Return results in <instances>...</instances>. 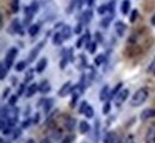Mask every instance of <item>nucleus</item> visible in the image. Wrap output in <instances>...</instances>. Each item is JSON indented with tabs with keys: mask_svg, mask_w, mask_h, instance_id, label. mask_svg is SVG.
I'll return each instance as SVG.
<instances>
[{
	"mask_svg": "<svg viewBox=\"0 0 155 143\" xmlns=\"http://www.w3.org/2000/svg\"><path fill=\"white\" fill-rule=\"evenodd\" d=\"M148 94H149V93H148V90H147V88H144V87L138 88V90L133 94V97H131V99H130V105H131L133 107L141 106V105L147 100Z\"/></svg>",
	"mask_w": 155,
	"mask_h": 143,
	"instance_id": "obj_1",
	"label": "nucleus"
},
{
	"mask_svg": "<svg viewBox=\"0 0 155 143\" xmlns=\"http://www.w3.org/2000/svg\"><path fill=\"white\" fill-rule=\"evenodd\" d=\"M18 55V49L16 47H12L9 49V51L6 52V56H5V60H4V63L5 66L10 69L12 66H13V62H14V59Z\"/></svg>",
	"mask_w": 155,
	"mask_h": 143,
	"instance_id": "obj_2",
	"label": "nucleus"
},
{
	"mask_svg": "<svg viewBox=\"0 0 155 143\" xmlns=\"http://www.w3.org/2000/svg\"><path fill=\"white\" fill-rule=\"evenodd\" d=\"M45 43H47V40L44 38L43 41H41L40 43H37V44H36V47L30 51V54H29V56H27V62H30V63H31V62H34V61H35V59L38 56V54L42 51L43 47L45 45Z\"/></svg>",
	"mask_w": 155,
	"mask_h": 143,
	"instance_id": "obj_3",
	"label": "nucleus"
},
{
	"mask_svg": "<svg viewBox=\"0 0 155 143\" xmlns=\"http://www.w3.org/2000/svg\"><path fill=\"white\" fill-rule=\"evenodd\" d=\"M128 97H129V90H127V88H125V90H120V92H119V93L116 96V98L113 99V100H115V105L119 107L124 101L128 99Z\"/></svg>",
	"mask_w": 155,
	"mask_h": 143,
	"instance_id": "obj_4",
	"label": "nucleus"
},
{
	"mask_svg": "<svg viewBox=\"0 0 155 143\" xmlns=\"http://www.w3.org/2000/svg\"><path fill=\"white\" fill-rule=\"evenodd\" d=\"M73 90H74V87H73L72 82H71V81H67V82H65L63 85H62L61 90L58 91V96H60V97H66V96H68L69 93H72Z\"/></svg>",
	"mask_w": 155,
	"mask_h": 143,
	"instance_id": "obj_5",
	"label": "nucleus"
},
{
	"mask_svg": "<svg viewBox=\"0 0 155 143\" xmlns=\"http://www.w3.org/2000/svg\"><path fill=\"white\" fill-rule=\"evenodd\" d=\"M146 143H155V124L150 125L147 130L146 137H144Z\"/></svg>",
	"mask_w": 155,
	"mask_h": 143,
	"instance_id": "obj_6",
	"label": "nucleus"
},
{
	"mask_svg": "<svg viewBox=\"0 0 155 143\" xmlns=\"http://www.w3.org/2000/svg\"><path fill=\"white\" fill-rule=\"evenodd\" d=\"M150 118H155V109L154 107L146 109L141 112V119L142 121H148Z\"/></svg>",
	"mask_w": 155,
	"mask_h": 143,
	"instance_id": "obj_7",
	"label": "nucleus"
},
{
	"mask_svg": "<svg viewBox=\"0 0 155 143\" xmlns=\"http://www.w3.org/2000/svg\"><path fill=\"white\" fill-rule=\"evenodd\" d=\"M10 32L11 34H23V30H22V25H20V23H19V20L18 19H14L12 23H11V25H10Z\"/></svg>",
	"mask_w": 155,
	"mask_h": 143,
	"instance_id": "obj_8",
	"label": "nucleus"
},
{
	"mask_svg": "<svg viewBox=\"0 0 155 143\" xmlns=\"http://www.w3.org/2000/svg\"><path fill=\"white\" fill-rule=\"evenodd\" d=\"M50 90H51V87H50V83H49L48 80H42L41 83L38 85V91H40L42 94H47V93H49Z\"/></svg>",
	"mask_w": 155,
	"mask_h": 143,
	"instance_id": "obj_9",
	"label": "nucleus"
},
{
	"mask_svg": "<svg viewBox=\"0 0 155 143\" xmlns=\"http://www.w3.org/2000/svg\"><path fill=\"white\" fill-rule=\"evenodd\" d=\"M38 91V83H31L30 86H27V88H26V92H25V96L27 98H31V97H34L36 94V92Z\"/></svg>",
	"mask_w": 155,
	"mask_h": 143,
	"instance_id": "obj_10",
	"label": "nucleus"
},
{
	"mask_svg": "<svg viewBox=\"0 0 155 143\" xmlns=\"http://www.w3.org/2000/svg\"><path fill=\"white\" fill-rule=\"evenodd\" d=\"M115 27H116V32H117L118 36H124V34H125V31H127V25L125 24L119 20V22H116Z\"/></svg>",
	"mask_w": 155,
	"mask_h": 143,
	"instance_id": "obj_11",
	"label": "nucleus"
},
{
	"mask_svg": "<svg viewBox=\"0 0 155 143\" xmlns=\"http://www.w3.org/2000/svg\"><path fill=\"white\" fill-rule=\"evenodd\" d=\"M47 66H48V59L47 57H42L36 65V72L37 73H43L44 69L47 68Z\"/></svg>",
	"mask_w": 155,
	"mask_h": 143,
	"instance_id": "obj_12",
	"label": "nucleus"
},
{
	"mask_svg": "<svg viewBox=\"0 0 155 143\" xmlns=\"http://www.w3.org/2000/svg\"><path fill=\"white\" fill-rule=\"evenodd\" d=\"M60 32H61L62 37H63V40H69L72 36V27L69 25H63Z\"/></svg>",
	"mask_w": 155,
	"mask_h": 143,
	"instance_id": "obj_13",
	"label": "nucleus"
},
{
	"mask_svg": "<svg viewBox=\"0 0 155 143\" xmlns=\"http://www.w3.org/2000/svg\"><path fill=\"white\" fill-rule=\"evenodd\" d=\"M109 96H110V88H109L107 85H104V87L99 92V100L104 101V100L109 99Z\"/></svg>",
	"mask_w": 155,
	"mask_h": 143,
	"instance_id": "obj_14",
	"label": "nucleus"
},
{
	"mask_svg": "<svg viewBox=\"0 0 155 143\" xmlns=\"http://www.w3.org/2000/svg\"><path fill=\"white\" fill-rule=\"evenodd\" d=\"M104 143H116L117 142V138H116V134L113 131H109L105 134L104 136Z\"/></svg>",
	"mask_w": 155,
	"mask_h": 143,
	"instance_id": "obj_15",
	"label": "nucleus"
},
{
	"mask_svg": "<svg viewBox=\"0 0 155 143\" xmlns=\"http://www.w3.org/2000/svg\"><path fill=\"white\" fill-rule=\"evenodd\" d=\"M130 7H131L130 0H123L122 5H120V11H122V13H123V14H128L129 11H130Z\"/></svg>",
	"mask_w": 155,
	"mask_h": 143,
	"instance_id": "obj_16",
	"label": "nucleus"
},
{
	"mask_svg": "<svg viewBox=\"0 0 155 143\" xmlns=\"http://www.w3.org/2000/svg\"><path fill=\"white\" fill-rule=\"evenodd\" d=\"M122 86H123V83L122 82H118L115 87H113V90L110 92V96H109V99H115L116 98V96L120 92V88H122Z\"/></svg>",
	"mask_w": 155,
	"mask_h": 143,
	"instance_id": "obj_17",
	"label": "nucleus"
},
{
	"mask_svg": "<svg viewBox=\"0 0 155 143\" xmlns=\"http://www.w3.org/2000/svg\"><path fill=\"white\" fill-rule=\"evenodd\" d=\"M89 129H91V126H89V124H88L86 121H81V122H80V124H79V130H80V132H81L82 135L87 134V132L89 131Z\"/></svg>",
	"mask_w": 155,
	"mask_h": 143,
	"instance_id": "obj_18",
	"label": "nucleus"
},
{
	"mask_svg": "<svg viewBox=\"0 0 155 143\" xmlns=\"http://www.w3.org/2000/svg\"><path fill=\"white\" fill-rule=\"evenodd\" d=\"M92 17H93L92 10H86V11L84 12V14H82V23H84V24H88V23L91 22Z\"/></svg>",
	"mask_w": 155,
	"mask_h": 143,
	"instance_id": "obj_19",
	"label": "nucleus"
},
{
	"mask_svg": "<svg viewBox=\"0 0 155 143\" xmlns=\"http://www.w3.org/2000/svg\"><path fill=\"white\" fill-rule=\"evenodd\" d=\"M29 35L31 36V37H35L37 34H38V31H40V25L38 24H32V25H30V27H29Z\"/></svg>",
	"mask_w": 155,
	"mask_h": 143,
	"instance_id": "obj_20",
	"label": "nucleus"
},
{
	"mask_svg": "<svg viewBox=\"0 0 155 143\" xmlns=\"http://www.w3.org/2000/svg\"><path fill=\"white\" fill-rule=\"evenodd\" d=\"M62 42H63V37H62L61 32L54 34V36H53V43H54L55 45H61Z\"/></svg>",
	"mask_w": 155,
	"mask_h": 143,
	"instance_id": "obj_21",
	"label": "nucleus"
},
{
	"mask_svg": "<svg viewBox=\"0 0 155 143\" xmlns=\"http://www.w3.org/2000/svg\"><path fill=\"white\" fill-rule=\"evenodd\" d=\"M75 118H73V117H68L67 119H66V128H67V130H69V131H72V130H74V128H75Z\"/></svg>",
	"mask_w": 155,
	"mask_h": 143,
	"instance_id": "obj_22",
	"label": "nucleus"
},
{
	"mask_svg": "<svg viewBox=\"0 0 155 143\" xmlns=\"http://www.w3.org/2000/svg\"><path fill=\"white\" fill-rule=\"evenodd\" d=\"M26 66H27V62H26V61H19L18 63H16L14 69H16V72H23V70L26 68Z\"/></svg>",
	"mask_w": 155,
	"mask_h": 143,
	"instance_id": "obj_23",
	"label": "nucleus"
},
{
	"mask_svg": "<svg viewBox=\"0 0 155 143\" xmlns=\"http://www.w3.org/2000/svg\"><path fill=\"white\" fill-rule=\"evenodd\" d=\"M104 61H105V56L103 54H99L94 57V65L96 66H102L104 63Z\"/></svg>",
	"mask_w": 155,
	"mask_h": 143,
	"instance_id": "obj_24",
	"label": "nucleus"
},
{
	"mask_svg": "<svg viewBox=\"0 0 155 143\" xmlns=\"http://www.w3.org/2000/svg\"><path fill=\"white\" fill-rule=\"evenodd\" d=\"M86 47H87V50L89 54H94L97 50V43L96 42H89L86 44Z\"/></svg>",
	"mask_w": 155,
	"mask_h": 143,
	"instance_id": "obj_25",
	"label": "nucleus"
},
{
	"mask_svg": "<svg viewBox=\"0 0 155 143\" xmlns=\"http://www.w3.org/2000/svg\"><path fill=\"white\" fill-rule=\"evenodd\" d=\"M7 70H9V68L5 66V63H1V67H0V79L1 80H5V78L7 75Z\"/></svg>",
	"mask_w": 155,
	"mask_h": 143,
	"instance_id": "obj_26",
	"label": "nucleus"
},
{
	"mask_svg": "<svg viewBox=\"0 0 155 143\" xmlns=\"http://www.w3.org/2000/svg\"><path fill=\"white\" fill-rule=\"evenodd\" d=\"M54 105V100L53 99H44V112H49L50 109Z\"/></svg>",
	"mask_w": 155,
	"mask_h": 143,
	"instance_id": "obj_27",
	"label": "nucleus"
},
{
	"mask_svg": "<svg viewBox=\"0 0 155 143\" xmlns=\"http://www.w3.org/2000/svg\"><path fill=\"white\" fill-rule=\"evenodd\" d=\"M11 11L13 13H17L19 11V0H12V3H11Z\"/></svg>",
	"mask_w": 155,
	"mask_h": 143,
	"instance_id": "obj_28",
	"label": "nucleus"
},
{
	"mask_svg": "<svg viewBox=\"0 0 155 143\" xmlns=\"http://www.w3.org/2000/svg\"><path fill=\"white\" fill-rule=\"evenodd\" d=\"M84 114L86 116V118H92L93 116H94V110H93V107L91 105H88V107L86 109V111H85Z\"/></svg>",
	"mask_w": 155,
	"mask_h": 143,
	"instance_id": "obj_29",
	"label": "nucleus"
},
{
	"mask_svg": "<svg viewBox=\"0 0 155 143\" xmlns=\"http://www.w3.org/2000/svg\"><path fill=\"white\" fill-rule=\"evenodd\" d=\"M32 79H34V70H32V69H30V70H27V72H26V74H25L24 82H25V83H27V82H30Z\"/></svg>",
	"mask_w": 155,
	"mask_h": 143,
	"instance_id": "obj_30",
	"label": "nucleus"
},
{
	"mask_svg": "<svg viewBox=\"0 0 155 143\" xmlns=\"http://www.w3.org/2000/svg\"><path fill=\"white\" fill-rule=\"evenodd\" d=\"M18 94H12L11 97H10V99H9V105L10 106H14L16 104H17V101H18Z\"/></svg>",
	"mask_w": 155,
	"mask_h": 143,
	"instance_id": "obj_31",
	"label": "nucleus"
},
{
	"mask_svg": "<svg viewBox=\"0 0 155 143\" xmlns=\"http://www.w3.org/2000/svg\"><path fill=\"white\" fill-rule=\"evenodd\" d=\"M94 132H96V134H94V136H96V139H94V141L98 142V139H99V134H100V132H99V121H98V119H97L96 123H94Z\"/></svg>",
	"mask_w": 155,
	"mask_h": 143,
	"instance_id": "obj_32",
	"label": "nucleus"
},
{
	"mask_svg": "<svg viewBox=\"0 0 155 143\" xmlns=\"http://www.w3.org/2000/svg\"><path fill=\"white\" fill-rule=\"evenodd\" d=\"M147 72H148V73H155V56L153 57L151 62L149 63V66H148V68H147Z\"/></svg>",
	"mask_w": 155,
	"mask_h": 143,
	"instance_id": "obj_33",
	"label": "nucleus"
},
{
	"mask_svg": "<svg viewBox=\"0 0 155 143\" xmlns=\"http://www.w3.org/2000/svg\"><path fill=\"white\" fill-rule=\"evenodd\" d=\"M87 107H88V103L86 100H82L81 104H80V107H79V112L80 113H85V111H86Z\"/></svg>",
	"mask_w": 155,
	"mask_h": 143,
	"instance_id": "obj_34",
	"label": "nucleus"
},
{
	"mask_svg": "<svg viewBox=\"0 0 155 143\" xmlns=\"http://www.w3.org/2000/svg\"><path fill=\"white\" fill-rule=\"evenodd\" d=\"M111 111V103L107 100L105 104H104V107H103V113L104 114H109V112Z\"/></svg>",
	"mask_w": 155,
	"mask_h": 143,
	"instance_id": "obj_35",
	"label": "nucleus"
},
{
	"mask_svg": "<svg viewBox=\"0 0 155 143\" xmlns=\"http://www.w3.org/2000/svg\"><path fill=\"white\" fill-rule=\"evenodd\" d=\"M85 41H87V40H86V36H80L79 40H78V42H76V48L80 49V48L82 47V44L85 43Z\"/></svg>",
	"mask_w": 155,
	"mask_h": 143,
	"instance_id": "obj_36",
	"label": "nucleus"
},
{
	"mask_svg": "<svg viewBox=\"0 0 155 143\" xmlns=\"http://www.w3.org/2000/svg\"><path fill=\"white\" fill-rule=\"evenodd\" d=\"M137 17H138V11H137V10H133V12H131V14H130V22L134 23V22L137 19Z\"/></svg>",
	"mask_w": 155,
	"mask_h": 143,
	"instance_id": "obj_37",
	"label": "nucleus"
},
{
	"mask_svg": "<svg viewBox=\"0 0 155 143\" xmlns=\"http://www.w3.org/2000/svg\"><path fill=\"white\" fill-rule=\"evenodd\" d=\"M20 135H22V129L17 128L13 130V139H18L20 137Z\"/></svg>",
	"mask_w": 155,
	"mask_h": 143,
	"instance_id": "obj_38",
	"label": "nucleus"
},
{
	"mask_svg": "<svg viewBox=\"0 0 155 143\" xmlns=\"http://www.w3.org/2000/svg\"><path fill=\"white\" fill-rule=\"evenodd\" d=\"M78 98H79V94L78 93H73V97H72V100H71V106L74 107L76 101H78Z\"/></svg>",
	"mask_w": 155,
	"mask_h": 143,
	"instance_id": "obj_39",
	"label": "nucleus"
},
{
	"mask_svg": "<svg viewBox=\"0 0 155 143\" xmlns=\"http://www.w3.org/2000/svg\"><path fill=\"white\" fill-rule=\"evenodd\" d=\"M30 9H31V11H32L34 13H36L38 11V4L36 1H32V3H31V5H30Z\"/></svg>",
	"mask_w": 155,
	"mask_h": 143,
	"instance_id": "obj_40",
	"label": "nucleus"
},
{
	"mask_svg": "<svg viewBox=\"0 0 155 143\" xmlns=\"http://www.w3.org/2000/svg\"><path fill=\"white\" fill-rule=\"evenodd\" d=\"M81 31H82V22L78 23V25L75 26V30H74V32L79 35V34H81Z\"/></svg>",
	"mask_w": 155,
	"mask_h": 143,
	"instance_id": "obj_41",
	"label": "nucleus"
},
{
	"mask_svg": "<svg viewBox=\"0 0 155 143\" xmlns=\"http://www.w3.org/2000/svg\"><path fill=\"white\" fill-rule=\"evenodd\" d=\"M111 19H112L111 17H106V18H104V19L102 20V25H103L104 27H107V26H109V23L111 22Z\"/></svg>",
	"mask_w": 155,
	"mask_h": 143,
	"instance_id": "obj_42",
	"label": "nucleus"
},
{
	"mask_svg": "<svg viewBox=\"0 0 155 143\" xmlns=\"http://www.w3.org/2000/svg\"><path fill=\"white\" fill-rule=\"evenodd\" d=\"M106 11H107V6L106 5H102V6L98 7V13L99 14H104Z\"/></svg>",
	"mask_w": 155,
	"mask_h": 143,
	"instance_id": "obj_43",
	"label": "nucleus"
},
{
	"mask_svg": "<svg viewBox=\"0 0 155 143\" xmlns=\"http://www.w3.org/2000/svg\"><path fill=\"white\" fill-rule=\"evenodd\" d=\"M24 90H25V82H23V83H20L19 85V90H18V96H22L23 93H24Z\"/></svg>",
	"mask_w": 155,
	"mask_h": 143,
	"instance_id": "obj_44",
	"label": "nucleus"
},
{
	"mask_svg": "<svg viewBox=\"0 0 155 143\" xmlns=\"http://www.w3.org/2000/svg\"><path fill=\"white\" fill-rule=\"evenodd\" d=\"M30 123H31V121H30V119H26V121H24V122L22 123V128H23V129H26V128H29Z\"/></svg>",
	"mask_w": 155,
	"mask_h": 143,
	"instance_id": "obj_45",
	"label": "nucleus"
},
{
	"mask_svg": "<svg viewBox=\"0 0 155 143\" xmlns=\"http://www.w3.org/2000/svg\"><path fill=\"white\" fill-rule=\"evenodd\" d=\"M40 122V113H35V117H34V123L35 124H38Z\"/></svg>",
	"mask_w": 155,
	"mask_h": 143,
	"instance_id": "obj_46",
	"label": "nucleus"
},
{
	"mask_svg": "<svg viewBox=\"0 0 155 143\" xmlns=\"http://www.w3.org/2000/svg\"><path fill=\"white\" fill-rule=\"evenodd\" d=\"M9 94H10V88L7 87V88L4 91V93H3V97H1V98H3V99H5L6 97H9Z\"/></svg>",
	"mask_w": 155,
	"mask_h": 143,
	"instance_id": "obj_47",
	"label": "nucleus"
},
{
	"mask_svg": "<svg viewBox=\"0 0 155 143\" xmlns=\"http://www.w3.org/2000/svg\"><path fill=\"white\" fill-rule=\"evenodd\" d=\"M107 9H109V11H110L111 13H113V9H115V1H112V4H110Z\"/></svg>",
	"mask_w": 155,
	"mask_h": 143,
	"instance_id": "obj_48",
	"label": "nucleus"
},
{
	"mask_svg": "<svg viewBox=\"0 0 155 143\" xmlns=\"http://www.w3.org/2000/svg\"><path fill=\"white\" fill-rule=\"evenodd\" d=\"M96 37H97V41H98V42H100V43L103 42V36H100L99 32H96Z\"/></svg>",
	"mask_w": 155,
	"mask_h": 143,
	"instance_id": "obj_49",
	"label": "nucleus"
},
{
	"mask_svg": "<svg viewBox=\"0 0 155 143\" xmlns=\"http://www.w3.org/2000/svg\"><path fill=\"white\" fill-rule=\"evenodd\" d=\"M96 3V0H87V4H88V6H92L93 4Z\"/></svg>",
	"mask_w": 155,
	"mask_h": 143,
	"instance_id": "obj_50",
	"label": "nucleus"
},
{
	"mask_svg": "<svg viewBox=\"0 0 155 143\" xmlns=\"http://www.w3.org/2000/svg\"><path fill=\"white\" fill-rule=\"evenodd\" d=\"M150 23H151V25H154V26H155V14L151 17V19H150Z\"/></svg>",
	"mask_w": 155,
	"mask_h": 143,
	"instance_id": "obj_51",
	"label": "nucleus"
},
{
	"mask_svg": "<svg viewBox=\"0 0 155 143\" xmlns=\"http://www.w3.org/2000/svg\"><path fill=\"white\" fill-rule=\"evenodd\" d=\"M25 143H36V142H35V139H32V138H29Z\"/></svg>",
	"mask_w": 155,
	"mask_h": 143,
	"instance_id": "obj_52",
	"label": "nucleus"
},
{
	"mask_svg": "<svg viewBox=\"0 0 155 143\" xmlns=\"http://www.w3.org/2000/svg\"><path fill=\"white\" fill-rule=\"evenodd\" d=\"M41 143H49V141H48V139H42Z\"/></svg>",
	"mask_w": 155,
	"mask_h": 143,
	"instance_id": "obj_53",
	"label": "nucleus"
},
{
	"mask_svg": "<svg viewBox=\"0 0 155 143\" xmlns=\"http://www.w3.org/2000/svg\"><path fill=\"white\" fill-rule=\"evenodd\" d=\"M116 143H125V142H124V141H123V139H119V141H117V142H116Z\"/></svg>",
	"mask_w": 155,
	"mask_h": 143,
	"instance_id": "obj_54",
	"label": "nucleus"
},
{
	"mask_svg": "<svg viewBox=\"0 0 155 143\" xmlns=\"http://www.w3.org/2000/svg\"><path fill=\"white\" fill-rule=\"evenodd\" d=\"M0 143H7V142H5L4 139H1V141H0Z\"/></svg>",
	"mask_w": 155,
	"mask_h": 143,
	"instance_id": "obj_55",
	"label": "nucleus"
}]
</instances>
